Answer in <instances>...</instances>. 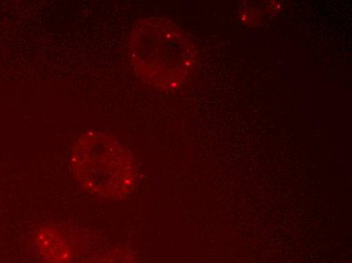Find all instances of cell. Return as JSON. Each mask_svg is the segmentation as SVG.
I'll list each match as a JSON object with an SVG mask.
<instances>
[{"mask_svg":"<svg viewBox=\"0 0 352 263\" xmlns=\"http://www.w3.org/2000/svg\"><path fill=\"white\" fill-rule=\"evenodd\" d=\"M128 51L136 76L165 93L184 87L199 59L192 36L171 19L161 16H148L134 23Z\"/></svg>","mask_w":352,"mask_h":263,"instance_id":"1","label":"cell"},{"mask_svg":"<svg viewBox=\"0 0 352 263\" xmlns=\"http://www.w3.org/2000/svg\"><path fill=\"white\" fill-rule=\"evenodd\" d=\"M70 170L87 194L106 201L124 200L138 185L135 156L119 139L109 133H82L70 152Z\"/></svg>","mask_w":352,"mask_h":263,"instance_id":"2","label":"cell"},{"mask_svg":"<svg viewBox=\"0 0 352 263\" xmlns=\"http://www.w3.org/2000/svg\"><path fill=\"white\" fill-rule=\"evenodd\" d=\"M34 244L38 255L49 263H71L75 247L71 237L56 226H44L35 234Z\"/></svg>","mask_w":352,"mask_h":263,"instance_id":"3","label":"cell"},{"mask_svg":"<svg viewBox=\"0 0 352 263\" xmlns=\"http://www.w3.org/2000/svg\"><path fill=\"white\" fill-rule=\"evenodd\" d=\"M80 263H138L136 256L128 248L116 247L109 251L90 256Z\"/></svg>","mask_w":352,"mask_h":263,"instance_id":"4","label":"cell"}]
</instances>
